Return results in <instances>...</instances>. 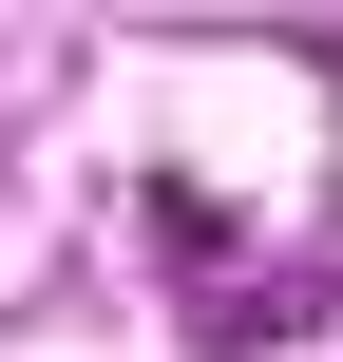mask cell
<instances>
[{"label": "cell", "instance_id": "cell-1", "mask_svg": "<svg viewBox=\"0 0 343 362\" xmlns=\"http://www.w3.org/2000/svg\"><path fill=\"white\" fill-rule=\"evenodd\" d=\"M153 248L172 267H229V191H153Z\"/></svg>", "mask_w": 343, "mask_h": 362}]
</instances>
